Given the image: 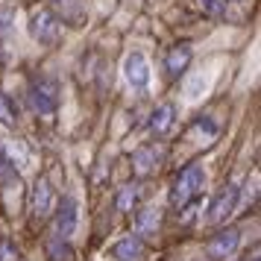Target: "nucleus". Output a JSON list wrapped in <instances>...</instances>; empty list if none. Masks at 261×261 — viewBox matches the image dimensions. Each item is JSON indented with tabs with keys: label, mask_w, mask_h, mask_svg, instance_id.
Instances as JSON below:
<instances>
[{
	"label": "nucleus",
	"mask_w": 261,
	"mask_h": 261,
	"mask_svg": "<svg viewBox=\"0 0 261 261\" xmlns=\"http://www.w3.org/2000/svg\"><path fill=\"white\" fill-rule=\"evenodd\" d=\"M202 182H205V170H202V165H188L176 176L173 188H170V205H173V208H185L188 202H194L197 197H200Z\"/></svg>",
	"instance_id": "nucleus-1"
},
{
	"label": "nucleus",
	"mask_w": 261,
	"mask_h": 261,
	"mask_svg": "<svg viewBox=\"0 0 261 261\" xmlns=\"http://www.w3.org/2000/svg\"><path fill=\"white\" fill-rule=\"evenodd\" d=\"M30 36L36 38L38 44H44V47L59 44L62 21L56 18V12L53 9H36V12L30 15Z\"/></svg>",
	"instance_id": "nucleus-2"
},
{
	"label": "nucleus",
	"mask_w": 261,
	"mask_h": 261,
	"mask_svg": "<svg viewBox=\"0 0 261 261\" xmlns=\"http://www.w3.org/2000/svg\"><path fill=\"white\" fill-rule=\"evenodd\" d=\"M53 208H56V194H53V185H50L47 176H38L36 185H33V191H30V212H33L36 220H44V217L53 214Z\"/></svg>",
	"instance_id": "nucleus-3"
},
{
	"label": "nucleus",
	"mask_w": 261,
	"mask_h": 261,
	"mask_svg": "<svg viewBox=\"0 0 261 261\" xmlns=\"http://www.w3.org/2000/svg\"><path fill=\"white\" fill-rule=\"evenodd\" d=\"M27 103H30V109H33L36 115H41V118L56 115V106H59L56 85L53 83H36L30 91H27Z\"/></svg>",
	"instance_id": "nucleus-4"
},
{
	"label": "nucleus",
	"mask_w": 261,
	"mask_h": 261,
	"mask_svg": "<svg viewBox=\"0 0 261 261\" xmlns=\"http://www.w3.org/2000/svg\"><path fill=\"white\" fill-rule=\"evenodd\" d=\"M238 197H241V188H238V185H226V188L214 197L212 208H208V220H212V223H223L226 217L235 212Z\"/></svg>",
	"instance_id": "nucleus-5"
},
{
	"label": "nucleus",
	"mask_w": 261,
	"mask_h": 261,
	"mask_svg": "<svg viewBox=\"0 0 261 261\" xmlns=\"http://www.w3.org/2000/svg\"><path fill=\"white\" fill-rule=\"evenodd\" d=\"M238 244H241V232H238V229H223V232H217V235L208 241L205 252H208V258L223 261L238 249Z\"/></svg>",
	"instance_id": "nucleus-6"
},
{
	"label": "nucleus",
	"mask_w": 261,
	"mask_h": 261,
	"mask_svg": "<svg viewBox=\"0 0 261 261\" xmlns=\"http://www.w3.org/2000/svg\"><path fill=\"white\" fill-rule=\"evenodd\" d=\"M76 217H80V212H76V200L65 197V200H62V205H59V212H56V223H53L56 238L68 241V238L73 235V229H76Z\"/></svg>",
	"instance_id": "nucleus-7"
},
{
	"label": "nucleus",
	"mask_w": 261,
	"mask_h": 261,
	"mask_svg": "<svg viewBox=\"0 0 261 261\" xmlns=\"http://www.w3.org/2000/svg\"><path fill=\"white\" fill-rule=\"evenodd\" d=\"M123 73H126V83L132 88H144L150 83V62L144 59V53H129L126 65H123Z\"/></svg>",
	"instance_id": "nucleus-8"
},
{
	"label": "nucleus",
	"mask_w": 261,
	"mask_h": 261,
	"mask_svg": "<svg viewBox=\"0 0 261 261\" xmlns=\"http://www.w3.org/2000/svg\"><path fill=\"white\" fill-rule=\"evenodd\" d=\"M144 255H147V247H144V241L138 235L123 238L112 247V258L118 261H144Z\"/></svg>",
	"instance_id": "nucleus-9"
},
{
	"label": "nucleus",
	"mask_w": 261,
	"mask_h": 261,
	"mask_svg": "<svg viewBox=\"0 0 261 261\" xmlns=\"http://www.w3.org/2000/svg\"><path fill=\"white\" fill-rule=\"evenodd\" d=\"M53 6H56V18L59 21H68V24L80 27L85 24V3L83 0H53Z\"/></svg>",
	"instance_id": "nucleus-10"
},
{
	"label": "nucleus",
	"mask_w": 261,
	"mask_h": 261,
	"mask_svg": "<svg viewBox=\"0 0 261 261\" xmlns=\"http://www.w3.org/2000/svg\"><path fill=\"white\" fill-rule=\"evenodd\" d=\"M173 120H176V109H173V103H162V106L150 115V132H153L155 138H159V135H167L170 126H173Z\"/></svg>",
	"instance_id": "nucleus-11"
},
{
	"label": "nucleus",
	"mask_w": 261,
	"mask_h": 261,
	"mask_svg": "<svg viewBox=\"0 0 261 261\" xmlns=\"http://www.w3.org/2000/svg\"><path fill=\"white\" fill-rule=\"evenodd\" d=\"M188 62H191V47L188 44H179V47H173L170 53H167L165 68H167L170 76H176V73H182L185 68H188Z\"/></svg>",
	"instance_id": "nucleus-12"
},
{
	"label": "nucleus",
	"mask_w": 261,
	"mask_h": 261,
	"mask_svg": "<svg viewBox=\"0 0 261 261\" xmlns=\"http://www.w3.org/2000/svg\"><path fill=\"white\" fill-rule=\"evenodd\" d=\"M132 165H135V173L138 176H150L155 170V150L153 147H141L138 153L132 155Z\"/></svg>",
	"instance_id": "nucleus-13"
},
{
	"label": "nucleus",
	"mask_w": 261,
	"mask_h": 261,
	"mask_svg": "<svg viewBox=\"0 0 261 261\" xmlns=\"http://www.w3.org/2000/svg\"><path fill=\"white\" fill-rule=\"evenodd\" d=\"M159 226H162L159 208H144V212L138 214V235H155Z\"/></svg>",
	"instance_id": "nucleus-14"
},
{
	"label": "nucleus",
	"mask_w": 261,
	"mask_h": 261,
	"mask_svg": "<svg viewBox=\"0 0 261 261\" xmlns=\"http://www.w3.org/2000/svg\"><path fill=\"white\" fill-rule=\"evenodd\" d=\"M135 202H138V185H126V188H120L115 205H118V212H132Z\"/></svg>",
	"instance_id": "nucleus-15"
},
{
	"label": "nucleus",
	"mask_w": 261,
	"mask_h": 261,
	"mask_svg": "<svg viewBox=\"0 0 261 261\" xmlns=\"http://www.w3.org/2000/svg\"><path fill=\"white\" fill-rule=\"evenodd\" d=\"M0 123L3 126H15L18 123V109H15V103L3 91H0Z\"/></svg>",
	"instance_id": "nucleus-16"
},
{
	"label": "nucleus",
	"mask_w": 261,
	"mask_h": 261,
	"mask_svg": "<svg viewBox=\"0 0 261 261\" xmlns=\"http://www.w3.org/2000/svg\"><path fill=\"white\" fill-rule=\"evenodd\" d=\"M47 255L53 261H71V247H68V241H62V238H53L47 244Z\"/></svg>",
	"instance_id": "nucleus-17"
},
{
	"label": "nucleus",
	"mask_w": 261,
	"mask_h": 261,
	"mask_svg": "<svg viewBox=\"0 0 261 261\" xmlns=\"http://www.w3.org/2000/svg\"><path fill=\"white\" fill-rule=\"evenodd\" d=\"M12 182H18V170H15L12 159L0 150V185H12Z\"/></svg>",
	"instance_id": "nucleus-18"
},
{
	"label": "nucleus",
	"mask_w": 261,
	"mask_h": 261,
	"mask_svg": "<svg viewBox=\"0 0 261 261\" xmlns=\"http://www.w3.org/2000/svg\"><path fill=\"white\" fill-rule=\"evenodd\" d=\"M200 9L212 18H223L226 15V0H200Z\"/></svg>",
	"instance_id": "nucleus-19"
},
{
	"label": "nucleus",
	"mask_w": 261,
	"mask_h": 261,
	"mask_svg": "<svg viewBox=\"0 0 261 261\" xmlns=\"http://www.w3.org/2000/svg\"><path fill=\"white\" fill-rule=\"evenodd\" d=\"M18 247H15V241L9 238H0V261H18Z\"/></svg>",
	"instance_id": "nucleus-20"
},
{
	"label": "nucleus",
	"mask_w": 261,
	"mask_h": 261,
	"mask_svg": "<svg viewBox=\"0 0 261 261\" xmlns=\"http://www.w3.org/2000/svg\"><path fill=\"white\" fill-rule=\"evenodd\" d=\"M12 24H15V12L12 9H6V6H0V38L12 30Z\"/></svg>",
	"instance_id": "nucleus-21"
},
{
	"label": "nucleus",
	"mask_w": 261,
	"mask_h": 261,
	"mask_svg": "<svg viewBox=\"0 0 261 261\" xmlns=\"http://www.w3.org/2000/svg\"><path fill=\"white\" fill-rule=\"evenodd\" d=\"M0 62H3V50H0Z\"/></svg>",
	"instance_id": "nucleus-22"
}]
</instances>
